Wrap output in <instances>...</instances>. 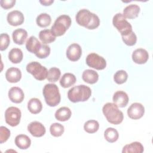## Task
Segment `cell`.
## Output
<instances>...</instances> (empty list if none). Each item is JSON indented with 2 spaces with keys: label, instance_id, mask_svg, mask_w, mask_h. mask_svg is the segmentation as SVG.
<instances>
[{
  "label": "cell",
  "instance_id": "1",
  "mask_svg": "<svg viewBox=\"0 0 153 153\" xmlns=\"http://www.w3.org/2000/svg\"><path fill=\"white\" fill-rule=\"evenodd\" d=\"M75 20L79 25L90 30L97 28L100 25L99 17L87 9L80 10L76 14Z\"/></svg>",
  "mask_w": 153,
  "mask_h": 153
},
{
  "label": "cell",
  "instance_id": "2",
  "mask_svg": "<svg viewBox=\"0 0 153 153\" xmlns=\"http://www.w3.org/2000/svg\"><path fill=\"white\" fill-rule=\"evenodd\" d=\"M91 90L90 88L85 85H78L72 87L68 92L69 100L73 102H85L91 96Z\"/></svg>",
  "mask_w": 153,
  "mask_h": 153
},
{
  "label": "cell",
  "instance_id": "3",
  "mask_svg": "<svg viewBox=\"0 0 153 153\" xmlns=\"http://www.w3.org/2000/svg\"><path fill=\"white\" fill-rule=\"evenodd\" d=\"M102 111L107 121L112 124H120L123 121V113L115 103H106L103 106Z\"/></svg>",
  "mask_w": 153,
  "mask_h": 153
},
{
  "label": "cell",
  "instance_id": "4",
  "mask_svg": "<svg viewBox=\"0 0 153 153\" xmlns=\"http://www.w3.org/2000/svg\"><path fill=\"white\" fill-rule=\"evenodd\" d=\"M42 93L46 103L51 106H56L60 102L61 97L58 87L54 84H47L45 85Z\"/></svg>",
  "mask_w": 153,
  "mask_h": 153
},
{
  "label": "cell",
  "instance_id": "5",
  "mask_svg": "<svg viewBox=\"0 0 153 153\" xmlns=\"http://www.w3.org/2000/svg\"><path fill=\"white\" fill-rule=\"evenodd\" d=\"M71 19L68 15H61L55 20L51 30L56 36H60L65 33L71 25Z\"/></svg>",
  "mask_w": 153,
  "mask_h": 153
},
{
  "label": "cell",
  "instance_id": "6",
  "mask_svg": "<svg viewBox=\"0 0 153 153\" xmlns=\"http://www.w3.org/2000/svg\"><path fill=\"white\" fill-rule=\"evenodd\" d=\"M112 24L120 32L121 36L126 35L133 31L131 24L121 13H117L115 14L112 19Z\"/></svg>",
  "mask_w": 153,
  "mask_h": 153
},
{
  "label": "cell",
  "instance_id": "7",
  "mask_svg": "<svg viewBox=\"0 0 153 153\" xmlns=\"http://www.w3.org/2000/svg\"><path fill=\"white\" fill-rule=\"evenodd\" d=\"M26 71L37 80L42 81L47 78L48 71L47 68L38 62H32L26 66Z\"/></svg>",
  "mask_w": 153,
  "mask_h": 153
},
{
  "label": "cell",
  "instance_id": "8",
  "mask_svg": "<svg viewBox=\"0 0 153 153\" xmlns=\"http://www.w3.org/2000/svg\"><path fill=\"white\" fill-rule=\"evenodd\" d=\"M22 113L19 108L14 106L8 108L5 112V120L7 124L11 127L19 124Z\"/></svg>",
  "mask_w": 153,
  "mask_h": 153
},
{
  "label": "cell",
  "instance_id": "9",
  "mask_svg": "<svg viewBox=\"0 0 153 153\" xmlns=\"http://www.w3.org/2000/svg\"><path fill=\"white\" fill-rule=\"evenodd\" d=\"M86 64L97 70H103L106 66V61L102 56L96 53H90L86 57Z\"/></svg>",
  "mask_w": 153,
  "mask_h": 153
},
{
  "label": "cell",
  "instance_id": "10",
  "mask_svg": "<svg viewBox=\"0 0 153 153\" xmlns=\"http://www.w3.org/2000/svg\"><path fill=\"white\" fill-rule=\"evenodd\" d=\"M145 113V108L140 103H132L127 109V115L131 119L139 120L142 118Z\"/></svg>",
  "mask_w": 153,
  "mask_h": 153
},
{
  "label": "cell",
  "instance_id": "11",
  "mask_svg": "<svg viewBox=\"0 0 153 153\" xmlns=\"http://www.w3.org/2000/svg\"><path fill=\"white\" fill-rule=\"evenodd\" d=\"M82 55V48L81 46L76 44L73 43L71 44L66 50V57L72 62L78 60Z\"/></svg>",
  "mask_w": 153,
  "mask_h": 153
},
{
  "label": "cell",
  "instance_id": "12",
  "mask_svg": "<svg viewBox=\"0 0 153 153\" xmlns=\"http://www.w3.org/2000/svg\"><path fill=\"white\" fill-rule=\"evenodd\" d=\"M27 130L34 137H39L44 136L46 130L44 126L38 121H33L27 126Z\"/></svg>",
  "mask_w": 153,
  "mask_h": 153
},
{
  "label": "cell",
  "instance_id": "13",
  "mask_svg": "<svg viewBox=\"0 0 153 153\" xmlns=\"http://www.w3.org/2000/svg\"><path fill=\"white\" fill-rule=\"evenodd\" d=\"M7 19L10 25L17 26L23 24L25 17L23 13L20 11L13 10L8 14Z\"/></svg>",
  "mask_w": 153,
  "mask_h": 153
},
{
  "label": "cell",
  "instance_id": "14",
  "mask_svg": "<svg viewBox=\"0 0 153 153\" xmlns=\"http://www.w3.org/2000/svg\"><path fill=\"white\" fill-rule=\"evenodd\" d=\"M149 59L148 51L143 48H137L132 53V60L137 64H144Z\"/></svg>",
  "mask_w": 153,
  "mask_h": 153
},
{
  "label": "cell",
  "instance_id": "15",
  "mask_svg": "<svg viewBox=\"0 0 153 153\" xmlns=\"http://www.w3.org/2000/svg\"><path fill=\"white\" fill-rule=\"evenodd\" d=\"M8 97L12 102L20 103L23 102L25 98V94L20 88L13 87L8 91Z\"/></svg>",
  "mask_w": 153,
  "mask_h": 153
},
{
  "label": "cell",
  "instance_id": "16",
  "mask_svg": "<svg viewBox=\"0 0 153 153\" xmlns=\"http://www.w3.org/2000/svg\"><path fill=\"white\" fill-rule=\"evenodd\" d=\"M128 96L127 94L123 91H117L113 96L112 100L118 107L124 108L127 106L128 102Z\"/></svg>",
  "mask_w": 153,
  "mask_h": 153
},
{
  "label": "cell",
  "instance_id": "17",
  "mask_svg": "<svg viewBox=\"0 0 153 153\" xmlns=\"http://www.w3.org/2000/svg\"><path fill=\"white\" fill-rule=\"evenodd\" d=\"M5 78L9 82L16 83L21 79V71L17 68H10L7 70L5 72Z\"/></svg>",
  "mask_w": 153,
  "mask_h": 153
},
{
  "label": "cell",
  "instance_id": "18",
  "mask_svg": "<svg viewBox=\"0 0 153 153\" xmlns=\"http://www.w3.org/2000/svg\"><path fill=\"white\" fill-rule=\"evenodd\" d=\"M12 36L14 43L18 45H22L25 43L27 37V32L24 29L19 28L13 31Z\"/></svg>",
  "mask_w": 153,
  "mask_h": 153
},
{
  "label": "cell",
  "instance_id": "19",
  "mask_svg": "<svg viewBox=\"0 0 153 153\" xmlns=\"http://www.w3.org/2000/svg\"><path fill=\"white\" fill-rule=\"evenodd\" d=\"M144 148L141 143L134 142L130 144L126 145L122 150L123 153H142Z\"/></svg>",
  "mask_w": 153,
  "mask_h": 153
},
{
  "label": "cell",
  "instance_id": "20",
  "mask_svg": "<svg viewBox=\"0 0 153 153\" xmlns=\"http://www.w3.org/2000/svg\"><path fill=\"white\" fill-rule=\"evenodd\" d=\"M140 12V7L136 4H130L127 5L123 10V16L126 18L130 19H134L138 16Z\"/></svg>",
  "mask_w": 153,
  "mask_h": 153
},
{
  "label": "cell",
  "instance_id": "21",
  "mask_svg": "<svg viewBox=\"0 0 153 153\" xmlns=\"http://www.w3.org/2000/svg\"><path fill=\"white\" fill-rule=\"evenodd\" d=\"M41 46V42L34 36H30L26 43V48L27 50L35 54L38 52Z\"/></svg>",
  "mask_w": 153,
  "mask_h": 153
},
{
  "label": "cell",
  "instance_id": "22",
  "mask_svg": "<svg viewBox=\"0 0 153 153\" xmlns=\"http://www.w3.org/2000/svg\"><path fill=\"white\" fill-rule=\"evenodd\" d=\"M82 78L85 82L93 84H95L98 81L99 75L97 72L94 70L86 69L82 74Z\"/></svg>",
  "mask_w": 153,
  "mask_h": 153
},
{
  "label": "cell",
  "instance_id": "23",
  "mask_svg": "<svg viewBox=\"0 0 153 153\" xmlns=\"http://www.w3.org/2000/svg\"><path fill=\"white\" fill-rule=\"evenodd\" d=\"M15 143L16 146L21 149H26L29 148L31 144L30 138L25 134H20L15 138Z\"/></svg>",
  "mask_w": 153,
  "mask_h": 153
},
{
  "label": "cell",
  "instance_id": "24",
  "mask_svg": "<svg viewBox=\"0 0 153 153\" xmlns=\"http://www.w3.org/2000/svg\"><path fill=\"white\" fill-rule=\"evenodd\" d=\"M72 112L71 109L66 106L59 108L55 112V118L60 121H68L71 117Z\"/></svg>",
  "mask_w": 153,
  "mask_h": 153
},
{
  "label": "cell",
  "instance_id": "25",
  "mask_svg": "<svg viewBox=\"0 0 153 153\" xmlns=\"http://www.w3.org/2000/svg\"><path fill=\"white\" fill-rule=\"evenodd\" d=\"M27 109L30 113L37 114L42 111V103L38 98H32L28 102Z\"/></svg>",
  "mask_w": 153,
  "mask_h": 153
},
{
  "label": "cell",
  "instance_id": "26",
  "mask_svg": "<svg viewBox=\"0 0 153 153\" xmlns=\"http://www.w3.org/2000/svg\"><path fill=\"white\" fill-rule=\"evenodd\" d=\"M56 36L50 29L42 30L39 33V38L44 44H50L56 40Z\"/></svg>",
  "mask_w": 153,
  "mask_h": 153
},
{
  "label": "cell",
  "instance_id": "27",
  "mask_svg": "<svg viewBox=\"0 0 153 153\" xmlns=\"http://www.w3.org/2000/svg\"><path fill=\"white\" fill-rule=\"evenodd\" d=\"M76 82L75 76L71 73H65L60 80V84L63 88H68L73 85Z\"/></svg>",
  "mask_w": 153,
  "mask_h": 153
},
{
  "label": "cell",
  "instance_id": "28",
  "mask_svg": "<svg viewBox=\"0 0 153 153\" xmlns=\"http://www.w3.org/2000/svg\"><path fill=\"white\" fill-rule=\"evenodd\" d=\"M23 52L18 48H12L8 53V59L13 63H19L23 60Z\"/></svg>",
  "mask_w": 153,
  "mask_h": 153
},
{
  "label": "cell",
  "instance_id": "29",
  "mask_svg": "<svg viewBox=\"0 0 153 153\" xmlns=\"http://www.w3.org/2000/svg\"><path fill=\"white\" fill-rule=\"evenodd\" d=\"M104 137L108 142L113 143L118 140L119 134L115 128L113 127H108L104 132Z\"/></svg>",
  "mask_w": 153,
  "mask_h": 153
},
{
  "label": "cell",
  "instance_id": "30",
  "mask_svg": "<svg viewBox=\"0 0 153 153\" xmlns=\"http://www.w3.org/2000/svg\"><path fill=\"white\" fill-rule=\"evenodd\" d=\"M51 17L47 13H41L39 14L36 19V24L41 27H45L49 26L51 23Z\"/></svg>",
  "mask_w": 153,
  "mask_h": 153
},
{
  "label": "cell",
  "instance_id": "31",
  "mask_svg": "<svg viewBox=\"0 0 153 153\" xmlns=\"http://www.w3.org/2000/svg\"><path fill=\"white\" fill-rule=\"evenodd\" d=\"M99 128V124L98 121L91 120L86 121L84 125V130L88 133H96Z\"/></svg>",
  "mask_w": 153,
  "mask_h": 153
},
{
  "label": "cell",
  "instance_id": "32",
  "mask_svg": "<svg viewBox=\"0 0 153 153\" xmlns=\"http://www.w3.org/2000/svg\"><path fill=\"white\" fill-rule=\"evenodd\" d=\"M60 75H61L60 70L57 68L53 67V68H51L48 71L47 79L50 82H54L57 81L59 79Z\"/></svg>",
  "mask_w": 153,
  "mask_h": 153
},
{
  "label": "cell",
  "instance_id": "33",
  "mask_svg": "<svg viewBox=\"0 0 153 153\" xmlns=\"http://www.w3.org/2000/svg\"><path fill=\"white\" fill-rule=\"evenodd\" d=\"M65 128L62 124L57 123L52 124L50 127V131L52 136L54 137L61 136L64 133Z\"/></svg>",
  "mask_w": 153,
  "mask_h": 153
},
{
  "label": "cell",
  "instance_id": "34",
  "mask_svg": "<svg viewBox=\"0 0 153 153\" xmlns=\"http://www.w3.org/2000/svg\"><path fill=\"white\" fill-rule=\"evenodd\" d=\"M128 78V74L126 71L124 70H120L116 72L114 76V81L118 84H122L124 83Z\"/></svg>",
  "mask_w": 153,
  "mask_h": 153
},
{
  "label": "cell",
  "instance_id": "35",
  "mask_svg": "<svg viewBox=\"0 0 153 153\" xmlns=\"http://www.w3.org/2000/svg\"><path fill=\"white\" fill-rule=\"evenodd\" d=\"M121 36L123 42L128 46H133L136 43L137 36L133 31Z\"/></svg>",
  "mask_w": 153,
  "mask_h": 153
},
{
  "label": "cell",
  "instance_id": "36",
  "mask_svg": "<svg viewBox=\"0 0 153 153\" xmlns=\"http://www.w3.org/2000/svg\"><path fill=\"white\" fill-rule=\"evenodd\" d=\"M50 53V48L46 44H41L38 52L35 54L36 56L39 59H45L47 57Z\"/></svg>",
  "mask_w": 153,
  "mask_h": 153
},
{
  "label": "cell",
  "instance_id": "37",
  "mask_svg": "<svg viewBox=\"0 0 153 153\" xmlns=\"http://www.w3.org/2000/svg\"><path fill=\"white\" fill-rule=\"evenodd\" d=\"M0 50L4 51L6 50L10 42V36L7 33H1L0 36Z\"/></svg>",
  "mask_w": 153,
  "mask_h": 153
},
{
  "label": "cell",
  "instance_id": "38",
  "mask_svg": "<svg viewBox=\"0 0 153 153\" xmlns=\"http://www.w3.org/2000/svg\"><path fill=\"white\" fill-rule=\"evenodd\" d=\"M10 136V130L4 126L0 127V143L5 142Z\"/></svg>",
  "mask_w": 153,
  "mask_h": 153
},
{
  "label": "cell",
  "instance_id": "39",
  "mask_svg": "<svg viewBox=\"0 0 153 153\" xmlns=\"http://www.w3.org/2000/svg\"><path fill=\"white\" fill-rule=\"evenodd\" d=\"M1 6L4 9H10L12 8L16 4L15 0H1Z\"/></svg>",
  "mask_w": 153,
  "mask_h": 153
},
{
  "label": "cell",
  "instance_id": "40",
  "mask_svg": "<svg viewBox=\"0 0 153 153\" xmlns=\"http://www.w3.org/2000/svg\"><path fill=\"white\" fill-rule=\"evenodd\" d=\"M54 1L53 0H47V1H39V2L42 5L45 6L47 5H50L52 3H53Z\"/></svg>",
  "mask_w": 153,
  "mask_h": 153
}]
</instances>
